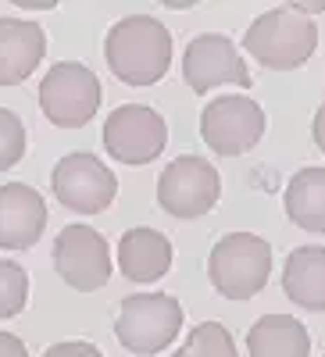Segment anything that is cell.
<instances>
[{"mask_svg":"<svg viewBox=\"0 0 325 357\" xmlns=\"http://www.w3.org/2000/svg\"><path fill=\"white\" fill-rule=\"evenodd\" d=\"M43 357H104V354L86 340H65V343H54L50 350H43Z\"/></svg>","mask_w":325,"mask_h":357,"instance_id":"obj_21","label":"cell"},{"mask_svg":"<svg viewBox=\"0 0 325 357\" xmlns=\"http://www.w3.org/2000/svg\"><path fill=\"white\" fill-rule=\"evenodd\" d=\"M29 301V275L15 261H0V318L22 314Z\"/></svg>","mask_w":325,"mask_h":357,"instance_id":"obj_19","label":"cell"},{"mask_svg":"<svg viewBox=\"0 0 325 357\" xmlns=\"http://www.w3.org/2000/svg\"><path fill=\"white\" fill-rule=\"evenodd\" d=\"M50 186H54V197L61 200L68 211L100 215L111 207V200L118 193V178L97 154L79 151V154H65L54 165Z\"/></svg>","mask_w":325,"mask_h":357,"instance_id":"obj_9","label":"cell"},{"mask_svg":"<svg viewBox=\"0 0 325 357\" xmlns=\"http://www.w3.org/2000/svg\"><path fill=\"white\" fill-rule=\"evenodd\" d=\"M175 357H236V343L222 321H200L197 329H190Z\"/></svg>","mask_w":325,"mask_h":357,"instance_id":"obj_18","label":"cell"},{"mask_svg":"<svg viewBox=\"0 0 325 357\" xmlns=\"http://www.w3.org/2000/svg\"><path fill=\"white\" fill-rule=\"evenodd\" d=\"M168 146L165 118L146 104H122L104 122V151L122 165H151Z\"/></svg>","mask_w":325,"mask_h":357,"instance_id":"obj_8","label":"cell"},{"mask_svg":"<svg viewBox=\"0 0 325 357\" xmlns=\"http://www.w3.org/2000/svg\"><path fill=\"white\" fill-rule=\"evenodd\" d=\"M43 229H47V204L33 186L25 183L0 186V250L36 247Z\"/></svg>","mask_w":325,"mask_h":357,"instance_id":"obj_12","label":"cell"},{"mask_svg":"<svg viewBox=\"0 0 325 357\" xmlns=\"http://www.w3.org/2000/svg\"><path fill=\"white\" fill-rule=\"evenodd\" d=\"M0 357H29V350H25V343L18 336L0 333Z\"/></svg>","mask_w":325,"mask_h":357,"instance_id":"obj_22","label":"cell"},{"mask_svg":"<svg viewBox=\"0 0 325 357\" xmlns=\"http://www.w3.org/2000/svg\"><path fill=\"white\" fill-rule=\"evenodd\" d=\"M118 268L129 282H158L172 268V243L158 229H129L118 240Z\"/></svg>","mask_w":325,"mask_h":357,"instance_id":"obj_14","label":"cell"},{"mask_svg":"<svg viewBox=\"0 0 325 357\" xmlns=\"http://www.w3.org/2000/svg\"><path fill=\"white\" fill-rule=\"evenodd\" d=\"M286 218L304 232H325V168H304L286 186Z\"/></svg>","mask_w":325,"mask_h":357,"instance_id":"obj_17","label":"cell"},{"mask_svg":"<svg viewBox=\"0 0 325 357\" xmlns=\"http://www.w3.org/2000/svg\"><path fill=\"white\" fill-rule=\"evenodd\" d=\"M25 154V126L8 107H0V172H8Z\"/></svg>","mask_w":325,"mask_h":357,"instance_id":"obj_20","label":"cell"},{"mask_svg":"<svg viewBox=\"0 0 325 357\" xmlns=\"http://www.w3.org/2000/svg\"><path fill=\"white\" fill-rule=\"evenodd\" d=\"M54 268L72 289L93 293L111 279V250L107 240L90 225H68L54 240Z\"/></svg>","mask_w":325,"mask_h":357,"instance_id":"obj_10","label":"cell"},{"mask_svg":"<svg viewBox=\"0 0 325 357\" xmlns=\"http://www.w3.org/2000/svg\"><path fill=\"white\" fill-rule=\"evenodd\" d=\"M100 107V79L79 61H57L40 82V111L57 129H82Z\"/></svg>","mask_w":325,"mask_h":357,"instance_id":"obj_5","label":"cell"},{"mask_svg":"<svg viewBox=\"0 0 325 357\" xmlns=\"http://www.w3.org/2000/svg\"><path fill=\"white\" fill-rule=\"evenodd\" d=\"M272 275V247L254 232H229L211 247L208 279L225 301H250Z\"/></svg>","mask_w":325,"mask_h":357,"instance_id":"obj_3","label":"cell"},{"mask_svg":"<svg viewBox=\"0 0 325 357\" xmlns=\"http://www.w3.org/2000/svg\"><path fill=\"white\" fill-rule=\"evenodd\" d=\"M47 54V33L36 22L0 18V86H18L33 75Z\"/></svg>","mask_w":325,"mask_h":357,"instance_id":"obj_13","label":"cell"},{"mask_svg":"<svg viewBox=\"0 0 325 357\" xmlns=\"http://www.w3.org/2000/svg\"><path fill=\"white\" fill-rule=\"evenodd\" d=\"M282 289L297 307L325 311V247H297L286 257Z\"/></svg>","mask_w":325,"mask_h":357,"instance_id":"obj_16","label":"cell"},{"mask_svg":"<svg viewBox=\"0 0 325 357\" xmlns=\"http://www.w3.org/2000/svg\"><path fill=\"white\" fill-rule=\"evenodd\" d=\"M104 57L114 79L126 86H154L172 65V33L151 15H129L111 25Z\"/></svg>","mask_w":325,"mask_h":357,"instance_id":"obj_1","label":"cell"},{"mask_svg":"<svg viewBox=\"0 0 325 357\" xmlns=\"http://www.w3.org/2000/svg\"><path fill=\"white\" fill-rule=\"evenodd\" d=\"M315 47H318V25L301 4H282L264 11L243 33V50L272 72L304 68Z\"/></svg>","mask_w":325,"mask_h":357,"instance_id":"obj_2","label":"cell"},{"mask_svg":"<svg viewBox=\"0 0 325 357\" xmlns=\"http://www.w3.org/2000/svg\"><path fill=\"white\" fill-rule=\"evenodd\" d=\"M222 197V178L211 161L197 154L175 158L158 178V204L172 218H204Z\"/></svg>","mask_w":325,"mask_h":357,"instance_id":"obj_7","label":"cell"},{"mask_svg":"<svg viewBox=\"0 0 325 357\" xmlns=\"http://www.w3.org/2000/svg\"><path fill=\"white\" fill-rule=\"evenodd\" d=\"M200 136L218 158H240L261 143L264 111L257 100H250L243 93L215 97L200 111Z\"/></svg>","mask_w":325,"mask_h":357,"instance_id":"obj_6","label":"cell"},{"mask_svg":"<svg viewBox=\"0 0 325 357\" xmlns=\"http://www.w3.org/2000/svg\"><path fill=\"white\" fill-rule=\"evenodd\" d=\"M311 136H315V146L325 154V104L315 111V122H311Z\"/></svg>","mask_w":325,"mask_h":357,"instance_id":"obj_23","label":"cell"},{"mask_svg":"<svg viewBox=\"0 0 325 357\" xmlns=\"http://www.w3.org/2000/svg\"><path fill=\"white\" fill-rule=\"evenodd\" d=\"M183 79L193 93H208L215 86H250V72L240 50L222 33H204L186 43Z\"/></svg>","mask_w":325,"mask_h":357,"instance_id":"obj_11","label":"cell"},{"mask_svg":"<svg viewBox=\"0 0 325 357\" xmlns=\"http://www.w3.org/2000/svg\"><path fill=\"white\" fill-rule=\"evenodd\" d=\"M250 357H308L311 336L301 318L293 314H264L247 333Z\"/></svg>","mask_w":325,"mask_h":357,"instance_id":"obj_15","label":"cell"},{"mask_svg":"<svg viewBox=\"0 0 325 357\" xmlns=\"http://www.w3.org/2000/svg\"><path fill=\"white\" fill-rule=\"evenodd\" d=\"M183 329V304L172 293H133L114 318V336L133 354H161Z\"/></svg>","mask_w":325,"mask_h":357,"instance_id":"obj_4","label":"cell"}]
</instances>
